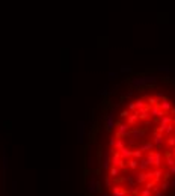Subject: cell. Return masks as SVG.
<instances>
[{"label": "cell", "instance_id": "cell-1", "mask_svg": "<svg viewBox=\"0 0 175 196\" xmlns=\"http://www.w3.org/2000/svg\"><path fill=\"white\" fill-rule=\"evenodd\" d=\"M157 83V76L155 74H145L142 77H134L131 78V88L134 89H144L145 86H153Z\"/></svg>", "mask_w": 175, "mask_h": 196}, {"label": "cell", "instance_id": "cell-2", "mask_svg": "<svg viewBox=\"0 0 175 196\" xmlns=\"http://www.w3.org/2000/svg\"><path fill=\"white\" fill-rule=\"evenodd\" d=\"M116 125V119H115V109H112L110 112H107L104 115V130L106 131H112Z\"/></svg>", "mask_w": 175, "mask_h": 196}, {"label": "cell", "instance_id": "cell-3", "mask_svg": "<svg viewBox=\"0 0 175 196\" xmlns=\"http://www.w3.org/2000/svg\"><path fill=\"white\" fill-rule=\"evenodd\" d=\"M76 137H77V144H78V145H82L83 142H85V137H86V121H83V119L77 121Z\"/></svg>", "mask_w": 175, "mask_h": 196}, {"label": "cell", "instance_id": "cell-4", "mask_svg": "<svg viewBox=\"0 0 175 196\" xmlns=\"http://www.w3.org/2000/svg\"><path fill=\"white\" fill-rule=\"evenodd\" d=\"M131 136V130L127 122H121L118 124V130L115 133V139H121V137H130Z\"/></svg>", "mask_w": 175, "mask_h": 196}, {"label": "cell", "instance_id": "cell-5", "mask_svg": "<svg viewBox=\"0 0 175 196\" xmlns=\"http://www.w3.org/2000/svg\"><path fill=\"white\" fill-rule=\"evenodd\" d=\"M86 190L89 195H95V193H100L101 192V184L98 180H95V178H89L86 183Z\"/></svg>", "mask_w": 175, "mask_h": 196}, {"label": "cell", "instance_id": "cell-6", "mask_svg": "<svg viewBox=\"0 0 175 196\" xmlns=\"http://www.w3.org/2000/svg\"><path fill=\"white\" fill-rule=\"evenodd\" d=\"M146 136V130L145 128H133L131 130V140H134V142H137V140H141V139H144Z\"/></svg>", "mask_w": 175, "mask_h": 196}, {"label": "cell", "instance_id": "cell-7", "mask_svg": "<svg viewBox=\"0 0 175 196\" xmlns=\"http://www.w3.org/2000/svg\"><path fill=\"white\" fill-rule=\"evenodd\" d=\"M133 176H134V181H136V186H141V184H145L148 181L146 178V172H133Z\"/></svg>", "mask_w": 175, "mask_h": 196}, {"label": "cell", "instance_id": "cell-8", "mask_svg": "<svg viewBox=\"0 0 175 196\" xmlns=\"http://www.w3.org/2000/svg\"><path fill=\"white\" fill-rule=\"evenodd\" d=\"M59 180L62 181V183L69 181V180H71V171H69V169H66V167L60 169V171H59Z\"/></svg>", "mask_w": 175, "mask_h": 196}, {"label": "cell", "instance_id": "cell-9", "mask_svg": "<svg viewBox=\"0 0 175 196\" xmlns=\"http://www.w3.org/2000/svg\"><path fill=\"white\" fill-rule=\"evenodd\" d=\"M119 155H121V158L122 160H130V158H133V149H130L128 146H124L121 151H119Z\"/></svg>", "mask_w": 175, "mask_h": 196}, {"label": "cell", "instance_id": "cell-10", "mask_svg": "<svg viewBox=\"0 0 175 196\" xmlns=\"http://www.w3.org/2000/svg\"><path fill=\"white\" fill-rule=\"evenodd\" d=\"M150 109H151V107L146 104V107H144V109H141V110H137L139 119H141V121H146L148 118H150V116H151V115H150Z\"/></svg>", "mask_w": 175, "mask_h": 196}, {"label": "cell", "instance_id": "cell-11", "mask_svg": "<svg viewBox=\"0 0 175 196\" xmlns=\"http://www.w3.org/2000/svg\"><path fill=\"white\" fill-rule=\"evenodd\" d=\"M174 107L172 106V103H171V100H168V98H163V100L160 101V109L163 110V112H166V113H169V110Z\"/></svg>", "mask_w": 175, "mask_h": 196}, {"label": "cell", "instance_id": "cell-12", "mask_svg": "<svg viewBox=\"0 0 175 196\" xmlns=\"http://www.w3.org/2000/svg\"><path fill=\"white\" fill-rule=\"evenodd\" d=\"M164 142H166V140H164V134H160V133L154 131V140H153L154 146H162Z\"/></svg>", "mask_w": 175, "mask_h": 196}, {"label": "cell", "instance_id": "cell-13", "mask_svg": "<svg viewBox=\"0 0 175 196\" xmlns=\"http://www.w3.org/2000/svg\"><path fill=\"white\" fill-rule=\"evenodd\" d=\"M127 195V189H122V187H112L110 190V196H125Z\"/></svg>", "mask_w": 175, "mask_h": 196}, {"label": "cell", "instance_id": "cell-14", "mask_svg": "<svg viewBox=\"0 0 175 196\" xmlns=\"http://www.w3.org/2000/svg\"><path fill=\"white\" fill-rule=\"evenodd\" d=\"M137 121H139V115H137V110H136L134 113H130V116L127 118V124H128L130 127L136 125V124H137Z\"/></svg>", "mask_w": 175, "mask_h": 196}, {"label": "cell", "instance_id": "cell-15", "mask_svg": "<svg viewBox=\"0 0 175 196\" xmlns=\"http://www.w3.org/2000/svg\"><path fill=\"white\" fill-rule=\"evenodd\" d=\"M148 167H150V163H148V160L146 158H141V160H139V171H141V172H148Z\"/></svg>", "mask_w": 175, "mask_h": 196}, {"label": "cell", "instance_id": "cell-16", "mask_svg": "<svg viewBox=\"0 0 175 196\" xmlns=\"http://www.w3.org/2000/svg\"><path fill=\"white\" fill-rule=\"evenodd\" d=\"M157 69L160 71V73H166V74H175V68H172V66H169V65H159L157 66Z\"/></svg>", "mask_w": 175, "mask_h": 196}, {"label": "cell", "instance_id": "cell-17", "mask_svg": "<svg viewBox=\"0 0 175 196\" xmlns=\"http://www.w3.org/2000/svg\"><path fill=\"white\" fill-rule=\"evenodd\" d=\"M127 167L130 169V171H136V169L139 167V160H134V158H130L127 160Z\"/></svg>", "mask_w": 175, "mask_h": 196}, {"label": "cell", "instance_id": "cell-18", "mask_svg": "<svg viewBox=\"0 0 175 196\" xmlns=\"http://www.w3.org/2000/svg\"><path fill=\"white\" fill-rule=\"evenodd\" d=\"M154 166L157 169L162 166V153H160V151H155V153H154Z\"/></svg>", "mask_w": 175, "mask_h": 196}, {"label": "cell", "instance_id": "cell-19", "mask_svg": "<svg viewBox=\"0 0 175 196\" xmlns=\"http://www.w3.org/2000/svg\"><path fill=\"white\" fill-rule=\"evenodd\" d=\"M154 181L157 183V181H159V180H162V176L164 175V171H163V169L162 167H159V169H154Z\"/></svg>", "mask_w": 175, "mask_h": 196}, {"label": "cell", "instance_id": "cell-20", "mask_svg": "<svg viewBox=\"0 0 175 196\" xmlns=\"http://www.w3.org/2000/svg\"><path fill=\"white\" fill-rule=\"evenodd\" d=\"M139 149H141L142 153H144V151H153L154 149V144H153V142H145V144H142L141 146H139Z\"/></svg>", "mask_w": 175, "mask_h": 196}, {"label": "cell", "instance_id": "cell-21", "mask_svg": "<svg viewBox=\"0 0 175 196\" xmlns=\"http://www.w3.org/2000/svg\"><path fill=\"white\" fill-rule=\"evenodd\" d=\"M124 181L128 184V187H136V181H134L133 174H131V175H125L124 176Z\"/></svg>", "mask_w": 175, "mask_h": 196}, {"label": "cell", "instance_id": "cell-22", "mask_svg": "<svg viewBox=\"0 0 175 196\" xmlns=\"http://www.w3.org/2000/svg\"><path fill=\"white\" fill-rule=\"evenodd\" d=\"M121 160V155H119V151H115V153L112 154V166L118 167V162Z\"/></svg>", "mask_w": 175, "mask_h": 196}, {"label": "cell", "instance_id": "cell-23", "mask_svg": "<svg viewBox=\"0 0 175 196\" xmlns=\"http://www.w3.org/2000/svg\"><path fill=\"white\" fill-rule=\"evenodd\" d=\"M169 124H172V116H169V115H166V116L160 118V125L166 127V125H169Z\"/></svg>", "mask_w": 175, "mask_h": 196}, {"label": "cell", "instance_id": "cell-24", "mask_svg": "<svg viewBox=\"0 0 175 196\" xmlns=\"http://www.w3.org/2000/svg\"><path fill=\"white\" fill-rule=\"evenodd\" d=\"M119 171H121L119 167L110 166V171H109V176H112V178H118V175H119Z\"/></svg>", "mask_w": 175, "mask_h": 196}, {"label": "cell", "instance_id": "cell-25", "mask_svg": "<svg viewBox=\"0 0 175 196\" xmlns=\"http://www.w3.org/2000/svg\"><path fill=\"white\" fill-rule=\"evenodd\" d=\"M164 157H166V166H168V167H172V166H175V158H174V157H172L169 153L166 154Z\"/></svg>", "mask_w": 175, "mask_h": 196}, {"label": "cell", "instance_id": "cell-26", "mask_svg": "<svg viewBox=\"0 0 175 196\" xmlns=\"http://www.w3.org/2000/svg\"><path fill=\"white\" fill-rule=\"evenodd\" d=\"M134 106H136V110H141V109L146 107V103L142 100V98H139V100H136V101H134Z\"/></svg>", "mask_w": 175, "mask_h": 196}, {"label": "cell", "instance_id": "cell-27", "mask_svg": "<svg viewBox=\"0 0 175 196\" xmlns=\"http://www.w3.org/2000/svg\"><path fill=\"white\" fill-rule=\"evenodd\" d=\"M174 131H175V127L172 125V124H169V125H166V128H164V136H172L174 134Z\"/></svg>", "mask_w": 175, "mask_h": 196}, {"label": "cell", "instance_id": "cell-28", "mask_svg": "<svg viewBox=\"0 0 175 196\" xmlns=\"http://www.w3.org/2000/svg\"><path fill=\"white\" fill-rule=\"evenodd\" d=\"M141 193V190L137 189V187H128L127 189V195H131V196H137Z\"/></svg>", "mask_w": 175, "mask_h": 196}, {"label": "cell", "instance_id": "cell-29", "mask_svg": "<svg viewBox=\"0 0 175 196\" xmlns=\"http://www.w3.org/2000/svg\"><path fill=\"white\" fill-rule=\"evenodd\" d=\"M146 101H148L146 104H148V106H151V107H154V106H157V104L160 103L155 97H148V100H146Z\"/></svg>", "mask_w": 175, "mask_h": 196}, {"label": "cell", "instance_id": "cell-30", "mask_svg": "<svg viewBox=\"0 0 175 196\" xmlns=\"http://www.w3.org/2000/svg\"><path fill=\"white\" fill-rule=\"evenodd\" d=\"M125 146V142L122 140V139H116V144H115V149L116 151H121L122 148Z\"/></svg>", "mask_w": 175, "mask_h": 196}, {"label": "cell", "instance_id": "cell-31", "mask_svg": "<svg viewBox=\"0 0 175 196\" xmlns=\"http://www.w3.org/2000/svg\"><path fill=\"white\" fill-rule=\"evenodd\" d=\"M154 153L155 151H150L146 155V160H148V163H150V166H154Z\"/></svg>", "mask_w": 175, "mask_h": 196}, {"label": "cell", "instance_id": "cell-32", "mask_svg": "<svg viewBox=\"0 0 175 196\" xmlns=\"http://www.w3.org/2000/svg\"><path fill=\"white\" fill-rule=\"evenodd\" d=\"M92 167V154L91 151L88 153V157H86V169H91Z\"/></svg>", "mask_w": 175, "mask_h": 196}, {"label": "cell", "instance_id": "cell-33", "mask_svg": "<svg viewBox=\"0 0 175 196\" xmlns=\"http://www.w3.org/2000/svg\"><path fill=\"white\" fill-rule=\"evenodd\" d=\"M119 71H121V73H124V74H128V73H131V71H133V68H131L130 65H122Z\"/></svg>", "mask_w": 175, "mask_h": 196}, {"label": "cell", "instance_id": "cell-34", "mask_svg": "<svg viewBox=\"0 0 175 196\" xmlns=\"http://www.w3.org/2000/svg\"><path fill=\"white\" fill-rule=\"evenodd\" d=\"M133 158H134V160H141V158H142V151L139 149V148L133 151Z\"/></svg>", "mask_w": 175, "mask_h": 196}, {"label": "cell", "instance_id": "cell-35", "mask_svg": "<svg viewBox=\"0 0 175 196\" xmlns=\"http://www.w3.org/2000/svg\"><path fill=\"white\" fill-rule=\"evenodd\" d=\"M107 94H109V86L104 85V86L101 88V91H98V95H100V97H104V95H107Z\"/></svg>", "mask_w": 175, "mask_h": 196}, {"label": "cell", "instance_id": "cell-36", "mask_svg": "<svg viewBox=\"0 0 175 196\" xmlns=\"http://www.w3.org/2000/svg\"><path fill=\"white\" fill-rule=\"evenodd\" d=\"M166 144H168L171 148H175V136L172 134V136H169L168 137V140H166Z\"/></svg>", "mask_w": 175, "mask_h": 196}, {"label": "cell", "instance_id": "cell-37", "mask_svg": "<svg viewBox=\"0 0 175 196\" xmlns=\"http://www.w3.org/2000/svg\"><path fill=\"white\" fill-rule=\"evenodd\" d=\"M154 187H155V181H154V180L146 181V183H145V189H148V190H153Z\"/></svg>", "mask_w": 175, "mask_h": 196}, {"label": "cell", "instance_id": "cell-38", "mask_svg": "<svg viewBox=\"0 0 175 196\" xmlns=\"http://www.w3.org/2000/svg\"><path fill=\"white\" fill-rule=\"evenodd\" d=\"M168 189H171V181H164V183L160 186V190H162V192H166Z\"/></svg>", "mask_w": 175, "mask_h": 196}, {"label": "cell", "instance_id": "cell-39", "mask_svg": "<svg viewBox=\"0 0 175 196\" xmlns=\"http://www.w3.org/2000/svg\"><path fill=\"white\" fill-rule=\"evenodd\" d=\"M139 196H153V190L144 189V190H141V193H139Z\"/></svg>", "mask_w": 175, "mask_h": 196}, {"label": "cell", "instance_id": "cell-40", "mask_svg": "<svg viewBox=\"0 0 175 196\" xmlns=\"http://www.w3.org/2000/svg\"><path fill=\"white\" fill-rule=\"evenodd\" d=\"M107 77H109V80H110V82H113V80H116L118 73H115V71H110V73L107 74Z\"/></svg>", "mask_w": 175, "mask_h": 196}, {"label": "cell", "instance_id": "cell-41", "mask_svg": "<svg viewBox=\"0 0 175 196\" xmlns=\"http://www.w3.org/2000/svg\"><path fill=\"white\" fill-rule=\"evenodd\" d=\"M2 167H3V171L8 169V157H6V154H3V158H2Z\"/></svg>", "mask_w": 175, "mask_h": 196}, {"label": "cell", "instance_id": "cell-42", "mask_svg": "<svg viewBox=\"0 0 175 196\" xmlns=\"http://www.w3.org/2000/svg\"><path fill=\"white\" fill-rule=\"evenodd\" d=\"M128 112H130V113H134V112H136L134 101H130V103H128Z\"/></svg>", "mask_w": 175, "mask_h": 196}, {"label": "cell", "instance_id": "cell-43", "mask_svg": "<svg viewBox=\"0 0 175 196\" xmlns=\"http://www.w3.org/2000/svg\"><path fill=\"white\" fill-rule=\"evenodd\" d=\"M119 116H121L122 119H127V118L130 116V112H128V109H125V110H122V112L119 113Z\"/></svg>", "mask_w": 175, "mask_h": 196}, {"label": "cell", "instance_id": "cell-44", "mask_svg": "<svg viewBox=\"0 0 175 196\" xmlns=\"http://www.w3.org/2000/svg\"><path fill=\"white\" fill-rule=\"evenodd\" d=\"M104 186H106V187H112V180H110L109 175L104 176Z\"/></svg>", "mask_w": 175, "mask_h": 196}, {"label": "cell", "instance_id": "cell-45", "mask_svg": "<svg viewBox=\"0 0 175 196\" xmlns=\"http://www.w3.org/2000/svg\"><path fill=\"white\" fill-rule=\"evenodd\" d=\"M115 144H116V139L115 137H109V148H115Z\"/></svg>", "mask_w": 175, "mask_h": 196}, {"label": "cell", "instance_id": "cell-46", "mask_svg": "<svg viewBox=\"0 0 175 196\" xmlns=\"http://www.w3.org/2000/svg\"><path fill=\"white\" fill-rule=\"evenodd\" d=\"M11 192L12 193H17V181H12L11 183Z\"/></svg>", "mask_w": 175, "mask_h": 196}, {"label": "cell", "instance_id": "cell-47", "mask_svg": "<svg viewBox=\"0 0 175 196\" xmlns=\"http://www.w3.org/2000/svg\"><path fill=\"white\" fill-rule=\"evenodd\" d=\"M155 98H157V100H159V101H162L163 98H164V95H163L162 92H157V94H155Z\"/></svg>", "mask_w": 175, "mask_h": 196}, {"label": "cell", "instance_id": "cell-48", "mask_svg": "<svg viewBox=\"0 0 175 196\" xmlns=\"http://www.w3.org/2000/svg\"><path fill=\"white\" fill-rule=\"evenodd\" d=\"M163 178H164V181H169V178H171V174H169V171H166V172H164Z\"/></svg>", "mask_w": 175, "mask_h": 196}, {"label": "cell", "instance_id": "cell-49", "mask_svg": "<svg viewBox=\"0 0 175 196\" xmlns=\"http://www.w3.org/2000/svg\"><path fill=\"white\" fill-rule=\"evenodd\" d=\"M168 171H169V174H171V175H175V166H172V167H168Z\"/></svg>", "mask_w": 175, "mask_h": 196}, {"label": "cell", "instance_id": "cell-50", "mask_svg": "<svg viewBox=\"0 0 175 196\" xmlns=\"http://www.w3.org/2000/svg\"><path fill=\"white\" fill-rule=\"evenodd\" d=\"M169 116H172V118H175V107H172V109L169 110Z\"/></svg>", "mask_w": 175, "mask_h": 196}, {"label": "cell", "instance_id": "cell-51", "mask_svg": "<svg viewBox=\"0 0 175 196\" xmlns=\"http://www.w3.org/2000/svg\"><path fill=\"white\" fill-rule=\"evenodd\" d=\"M125 97H127V98H130V97H133V92H131V91H128V92H127V95H125Z\"/></svg>", "mask_w": 175, "mask_h": 196}, {"label": "cell", "instance_id": "cell-52", "mask_svg": "<svg viewBox=\"0 0 175 196\" xmlns=\"http://www.w3.org/2000/svg\"><path fill=\"white\" fill-rule=\"evenodd\" d=\"M171 189H174V190H175V180H174V181H171Z\"/></svg>", "mask_w": 175, "mask_h": 196}, {"label": "cell", "instance_id": "cell-53", "mask_svg": "<svg viewBox=\"0 0 175 196\" xmlns=\"http://www.w3.org/2000/svg\"><path fill=\"white\" fill-rule=\"evenodd\" d=\"M172 157L175 158V148H172Z\"/></svg>", "mask_w": 175, "mask_h": 196}, {"label": "cell", "instance_id": "cell-54", "mask_svg": "<svg viewBox=\"0 0 175 196\" xmlns=\"http://www.w3.org/2000/svg\"><path fill=\"white\" fill-rule=\"evenodd\" d=\"M103 196H110V195H109L107 192H104V193H103Z\"/></svg>", "mask_w": 175, "mask_h": 196}, {"label": "cell", "instance_id": "cell-55", "mask_svg": "<svg viewBox=\"0 0 175 196\" xmlns=\"http://www.w3.org/2000/svg\"><path fill=\"white\" fill-rule=\"evenodd\" d=\"M172 125L175 127V118H172Z\"/></svg>", "mask_w": 175, "mask_h": 196}, {"label": "cell", "instance_id": "cell-56", "mask_svg": "<svg viewBox=\"0 0 175 196\" xmlns=\"http://www.w3.org/2000/svg\"><path fill=\"white\" fill-rule=\"evenodd\" d=\"M125 196H131V195H125Z\"/></svg>", "mask_w": 175, "mask_h": 196}, {"label": "cell", "instance_id": "cell-57", "mask_svg": "<svg viewBox=\"0 0 175 196\" xmlns=\"http://www.w3.org/2000/svg\"><path fill=\"white\" fill-rule=\"evenodd\" d=\"M0 142H2V140H0Z\"/></svg>", "mask_w": 175, "mask_h": 196}]
</instances>
